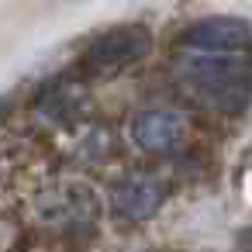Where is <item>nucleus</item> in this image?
Segmentation results:
<instances>
[{"label":"nucleus","instance_id":"6","mask_svg":"<svg viewBox=\"0 0 252 252\" xmlns=\"http://www.w3.org/2000/svg\"><path fill=\"white\" fill-rule=\"evenodd\" d=\"M38 211L45 214V221H90L94 214V200L87 193V187H52L38 197Z\"/></svg>","mask_w":252,"mask_h":252},{"label":"nucleus","instance_id":"3","mask_svg":"<svg viewBox=\"0 0 252 252\" xmlns=\"http://www.w3.org/2000/svg\"><path fill=\"white\" fill-rule=\"evenodd\" d=\"M166 200V183L159 173L135 169L121 176L111 190V211L125 221H149Z\"/></svg>","mask_w":252,"mask_h":252},{"label":"nucleus","instance_id":"5","mask_svg":"<svg viewBox=\"0 0 252 252\" xmlns=\"http://www.w3.org/2000/svg\"><path fill=\"white\" fill-rule=\"evenodd\" d=\"M187 128H190V125H187V118H183L180 111H166V107H159V111H142V114H135V121H131V142H135L142 152L166 156V152H173V149L183 145Z\"/></svg>","mask_w":252,"mask_h":252},{"label":"nucleus","instance_id":"1","mask_svg":"<svg viewBox=\"0 0 252 252\" xmlns=\"http://www.w3.org/2000/svg\"><path fill=\"white\" fill-rule=\"evenodd\" d=\"M183 80L190 83V90L200 100H207L211 107H224V111L242 107L245 104V94H249V69L235 56L200 52V56H193L187 63Z\"/></svg>","mask_w":252,"mask_h":252},{"label":"nucleus","instance_id":"2","mask_svg":"<svg viewBox=\"0 0 252 252\" xmlns=\"http://www.w3.org/2000/svg\"><path fill=\"white\" fill-rule=\"evenodd\" d=\"M149 49H152V35L145 25H114L87 45L80 69L90 80H107L128 69L131 63H138Z\"/></svg>","mask_w":252,"mask_h":252},{"label":"nucleus","instance_id":"4","mask_svg":"<svg viewBox=\"0 0 252 252\" xmlns=\"http://www.w3.org/2000/svg\"><path fill=\"white\" fill-rule=\"evenodd\" d=\"M183 45L211 56H242L252 49V28L242 18H204L183 32Z\"/></svg>","mask_w":252,"mask_h":252},{"label":"nucleus","instance_id":"7","mask_svg":"<svg viewBox=\"0 0 252 252\" xmlns=\"http://www.w3.org/2000/svg\"><path fill=\"white\" fill-rule=\"evenodd\" d=\"M0 114H4V100H0Z\"/></svg>","mask_w":252,"mask_h":252}]
</instances>
